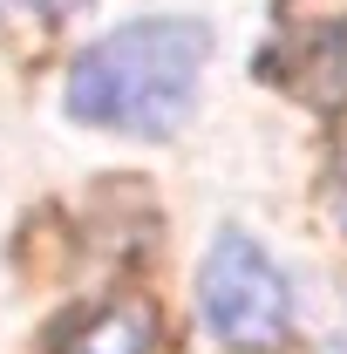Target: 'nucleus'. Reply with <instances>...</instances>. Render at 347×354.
<instances>
[{
	"label": "nucleus",
	"mask_w": 347,
	"mask_h": 354,
	"mask_svg": "<svg viewBox=\"0 0 347 354\" xmlns=\"http://www.w3.org/2000/svg\"><path fill=\"white\" fill-rule=\"evenodd\" d=\"M212 55L205 21H130L116 35L82 48L75 75H68V109L95 130L123 136H171L191 102H198V68Z\"/></svg>",
	"instance_id": "f257e3e1"
},
{
	"label": "nucleus",
	"mask_w": 347,
	"mask_h": 354,
	"mask_svg": "<svg viewBox=\"0 0 347 354\" xmlns=\"http://www.w3.org/2000/svg\"><path fill=\"white\" fill-rule=\"evenodd\" d=\"M198 300H205V320H212V334L225 348L265 354L293 334V286L245 232L212 239L205 272H198Z\"/></svg>",
	"instance_id": "f03ea898"
},
{
	"label": "nucleus",
	"mask_w": 347,
	"mask_h": 354,
	"mask_svg": "<svg viewBox=\"0 0 347 354\" xmlns=\"http://www.w3.org/2000/svg\"><path fill=\"white\" fill-rule=\"evenodd\" d=\"M55 348L62 354H150L157 348V307L136 300V293L102 300V307L88 313V320H75Z\"/></svg>",
	"instance_id": "7ed1b4c3"
},
{
	"label": "nucleus",
	"mask_w": 347,
	"mask_h": 354,
	"mask_svg": "<svg viewBox=\"0 0 347 354\" xmlns=\"http://www.w3.org/2000/svg\"><path fill=\"white\" fill-rule=\"evenodd\" d=\"M327 191H334V218L347 232V123H341V143H334V177H327Z\"/></svg>",
	"instance_id": "20e7f679"
},
{
	"label": "nucleus",
	"mask_w": 347,
	"mask_h": 354,
	"mask_svg": "<svg viewBox=\"0 0 347 354\" xmlns=\"http://www.w3.org/2000/svg\"><path fill=\"white\" fill-rule=\"evenodd\" d=\"M28 7H35V14H48V21H62V14H75L82 0H28Z\"/></svg>",
	"instance_id": "39448f33"
}]
</instances>
